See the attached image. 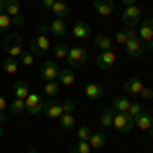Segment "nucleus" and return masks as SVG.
Returning <instances> with one entry per match:
<instances>
[{
	"instance_id": "nucleus-1",
	"label": "nucleus",
	"mask_w": 153,
	"mask_h": 153,
	"mask_svg": "<svg viewBox=\"0 0 153 153\" xmlns=\"http://www.w3.org/2000/svg\"><path fill=\"white\" fill-rule=\"evenodd\" d=\"M49 27L47 25H41L39 27V35L31 41V47H29V51L33 53V55H45L49 51V47H51V43H49Z\"/></svg>"
},
{
	"instance_id": "nucleus-2",
	"label": "nucleus",
	"mask_w": 153,
	"mask_h": 153,
	"mask_svg": "<svg viewBox=\"0 0 153 153\" xmlns=\"http://www.w3.org/2000/svg\"><path fill=\"white\" fill-rule=\"evenodd\" d=\"M4 51H6V55L8 57H21L25 53V49H23V39H21V35H8L6 39H4Z\"/></svg>"
},
{
	"instance_id": "nucleus-3",
	"label": "nucleus",
	"mask_w": 153,
	"mask_h": 153,
	"mask_svg": "<svg viewBox=\"0 0 153 153\" xmlns=\"http://www.w3.org/2000/svg\"><path fill=\"white\" fill-rule=\"evenodd\" d=\"M112 129H117L118 133L127 135L135 129V118L129 117L127 112H114V120H112Z\"/></svg>"
},
{
	"instance_id": "nucleus-4",
	"label": "nucleus",
	"mask_w": 153,
	"mask_h": 153,
	"mask_svg": "<svg viewBox=\"0 0 153 153\" xmlns=\"http://www.w3.org/2000/svg\"><path fill=\"white\" fill-rule=\"evenodd\" d=\"M86 59H88V53H86V49L78 47V45H74V47L68 49V63H70L71 70H78V68H82L84 63H86Z\"/></svg>"
},
{
	"instance_id": "nucleus-5",
	"label": "nucleus",
	"mask_w": 153,
	"mask_h": 153,
	"mask_svg": "<svg viewBox=\"0 0 153 153\" xmlns=\"http://www.w3.org/2000/svg\"><path fill=\"white\" fill-rule=\"evenodd\" d=\"M120 19H123V25H125V27H137V23L141 21V6L129 4V6L123 10Z\"/></svg>"
},
{
	"instance_id": "nucleus-6",
	"label": "nucleus",
	"mask_w": 153,
	"mask_h": 153,
	"mask_svg": "<svg viewBox=\"0 0 153 153\" xmlns=\"http://www.w3.org/2000/svg\"><path fill=\"white\" fill-rule=\"evenodd\" d=\"M114 63H117V53L110 49V51H100L98 55H96V65H98V70L102 71H108L110 68H114Z\"/></svg>"
},
{
	"instance_id": "nucleus-7",
	"label": "nucleus",
	"mask_w": 153,
	"mask_h": 153,
	"mask_svg": "<svg viewBox=\"0 0 153 153\" xmlns=\"http://www.w3.org/2000/svg\"><path fill=\"white\" fill-rule=\"evenodd\" d=\"M39 76H41L45 82H55L57 76H59L57 61H43L41 68H39Z\"/></svg>"
},
{
	"instance_id": "nucleus-8",
	"label": "nucleus",
	"mask_w": 153,
	"mask_h": 153,
	"mask_svg": "<svg viewBox=\"0 0 153 153\" xmlns=\"http://www.w3.org/2000/svg\"><path fill=\"white\" fill-rule=\"evenodd\" d=\"M25 106H27V112L29 114H41L43 112V98L39 94H35V92H31V94L25 98Z\"/></svg>"
},
{
	"instance_id": "nucleus-9",
	"label": "nucleus",
	"mask_w": 153,
	"mask_h": 153,
	"mask_svg": "<svg viewBox=\"0 0 153 153\" xmlns=\"http://www.w3.org/2000/svg\"><path fill=\"white\" fill-rule=\"evenodd\" d=\"M145 49H147V45L143 43L139 37H137V39H129V41L125 43V51H127L129 57H141L143 53H145Z\"/></svg>"
},
{
	"instance_id": "nucleus-10",
	"label": "nucleus",
	"mask_w": 153,
	"mask_h": 153,
	"mask_svg": "<svg viewBox=\"0 0 153 153\" xmlns=\"http://www.w3.org/2000/svg\"><path fill=\"white\" fill-rule=\"evenodd\" d=\"M4 12L12 19L14 25H25V19H23V14H21V6H19V0H8Z\"/></svg>"
},
{
	"instance_id": "nucleus-11",
	"label": "nucleus",
	"mask_w": 153,
	"mask_h": 153,
	"mask_svg": "<svg viewBox=\"0 0 153 153\" xmlns=\"http://www.w3.org/2000/svg\"><path fill=\"white\" fill-rule=\"evenodd\" d=\"M137 35H139V39H141L145 45L151 41L153 39V19H145V21H141L139 29H137Z\"/></svg>"
},
{
	"instance_id": "nucleus-12",
	"label": "nucleus",
	"mask_w": 153,
	"mask_h": 153,
	"mask_svg": "<svg viewBox=\"0 0 153 153\" xmlns=\"http://www.w3.org/2000/svg\"><path fill=\"white\" fill-rule=\"evenodd\" d=\"M43 114L47 118H59L63 114V110H61V102L57 100H47V102H43Z\"/></svg>"
},
{
	"instance_id": "nucleus-13",
	"label": "nucleus",
	"mask_w": 153,
	"mask_h": 153,
	"mask_svg": "<svg viewBox=\"0 0 153 153\" xmlns=\"http://www.w3.org/2000/svg\"><path fill=\"white\" fill-rule=\"evenodd\" d=\"M143 82H141V78H129L127 82H125V92L131 96H141L143 92Z\"/></svg>"
},
{
	"instance_id": "nucleus-14",
	"label": "nucleus",
	"mask_w": 153,
	"mask_h": 153,
	"mask_svg": "<svg viewBox=\"0 0 153 153\" xmlns=\"http://www.w3.org/2000/svg\"><path fill=\"white\" fill-rule=\"evenodd\" d=\"M84 94H86L88 100H98V98H102L104 90H102V86H100V84L88 82V84H86V88H84Z\"/></svg>"
},
{
	"instance_id": "nucleus-15",
	"label": "nucleus",
	"mask_w": 153,
	"mask_h": 153,
	"mask_svg": "<svg viewBox=\"0 0 153 153\" xmlns=\"http://www.w3.org/2000/svg\"><path fill=\"white\" fill-rule=\"evenodd\" d=\"M71 35L76 37V39H88V37L92 35V27L88 23H76L74 27H71Z\"/></svg>"
},
{
	"instance_id": "nucleus-16",
	"label": "nucleus",
	"mask_w": 153,
	"mask_h": 153,
	"mask_svg": "<svg viewBox=\"0 0 153 153\" xmlns=\"http://www.w3.org/2000/svg\"><path fill=\"white\" fill-rule=\"evenodd\" d=\"M94 2V10L102 16H108L114 12V2L112 0H92Z\"/></svg>"
},
{
	"instance_id": "nucleus-17",
	"label": "nucleus",
	"mask_w": 153,
	"mask_h": 153,
	"mask_svg": "<svg viewBox=\"0 0 153 153\" xmlns=\"http://www.w3.org/2000/svg\"><path fill=\"white\" fill-rule=\"evenodd\" d=\"M49 33H51L53 37H65V33H68L65 19H55L53 23L49 25Z\"/></svg>"
},
{
	"instance_id": "nucleus-18",
	"label": "nucleus",
	"mask_w": 153,
	"mask_h": 153,
	"mask_svg": "<svg viewBox=\"0 0 153 153\" xmlns=\"http://www.w3.org/2000/svg\"><path fill=\"white\" fill-rule=\"evenodd\" d=\"M74 82H76V76H74L71 68H68V70H59V76H57V84L59 86L70 88V86H74Z\"/></svg>"
},
{
	"instance_id": "nucleus-19",
	"label": "nucleus",
	"mask_w": 153,
	"mask_h": 153,
	"mask_svg": "<svg viewBox=\"0 0 153 153\" xmlns=\"http://www.w3.org/2000/svg\"><path fill=\"white\" fill-rule=\"evenodd\" d=\"M12 92H14V98H27V96L31 94V90H29V84L25 82V80H16V82L12 84Z\"/></svg>"
},
{
	"instance_id": "nucleus-20",
	"label": "nucleus",
	"mask_w": 153,
	"mask_h": 153,
	"mask_svg": "<svg viewBox=\"0 0 153 153\" xmlns=\"http://www.w3.org/2000/svg\"><path fill=\"white\" fill-rule=\"evenodd\" d=\"M112 120H114V110H112V106H110V108H104L102 114H100V127L104 131L112 129Z\"/></svg>"
},
{
	"instance_id": "nucleus-21",
	"label": "nucleus",
	"mask_w": 153,
	"mask_h": 153,
	"mask_svg": "<svg viewBox=\"0 0 153 153\" xmlns=\"http://www.w3.org/2000/svg\"><path fill=\"white\" fill-rule=\"evenodd\" d=\"M19 68H21V61H19V59L16 57H8V55H6V57L2 59V70L6 71V74H16V71H19Z\"/></svg>"
},
{
	"instance_id": "nucleus-22",
	"label": "nucleus",
	"mask_w": 153,
	"mask_h": 153,
	"mask_svg": "<svg viewBox=\"0 0 153 153\" xmlns=\"http://www.w3.org/2000/svg\"><path fill=\"white\" fill-rule=\"evenodd\" d=\"M135 125H137L141 131H149V129H151V125H153V117L149 114V112H145V110H143L141 114L135 118Z\"/></svg>"
},
{
	"instance_id": "nucleus-23",
	"label": "nucleus",
	"mask_w": 153,
	"mask_h": 153,
	"mask_svg": "<svg viewBox=\"0 0 153 153\" xmlns=\"http://www.w3.org/2000/svg\"><path fill=\"white\" fill-rule=\"evenodd\" d=\"M131 106V100L127 96H117L114 100H112V110L114 112H127Z\"/></svg>"
},
{
	"instance_id": "nucleus-24",
	"label": "nucleus",
	"mask_w": 153,
	"mask_h": 153,
	"mask_svg": "<svg viewBox=\"0 0 153 153\" xmlns=\"http://www.w3.org/2000/svg\"><path fill=\"white\" fill-rule=\"evenodd\" d=\"M88 143H90L92 149H100V147H104V145H106V135H104V133H94V131H92V135H90Z\"/></svg>"
},
{
	"instance_id": "nucleus-25",
	"label": "nucleus",
	"mask_w": 153,
	"mask_h": 153,
	"mask_svg": "<svg viewBox=\"0 0 153 153\" xmlns=\"http://www.w3.org/2000/svg\"><path fill=\"white\" fill-rule=\"evenodd\" d=\"M94 45L100 49V51H110L114 43H112V39H110V37H106V35H96Z\"/></svg>"
},
{
	"instance_id": "nucleus-26",
	"label": "nucleus",
	"mask_w": 153,
	"mask_h": 153,
	"mask_svg": "<svg viewBox=\"0 0 153 153\" xmlns=\"http://www.w3.org/2000/svg\"><path fill=\"white\" fill-rule=\"evenodd\" d=\"M49 12H53L55 19H68V14H70V6H68L65 2H55L53 8H51Z\"/></svg>"
},
{
	"instance_id": "nucleus-27",
	"label": "nucleus",
	"mask_w": 153,
	"mask_h": 153,
	"mask_svg": "<svg viewBox=\"0 0 153 153\" xmlns=\"http://www.w3.org/2000/svg\"><path fill=\"white\" fill-rule=\"evenodd\" d=\"M59 127H61L63 131H71L74 127H76V118H74V114L63 112V114L59 117Z\"/></svg>"
},
{
	"instance_id": "nucleus-28",
	"label": "nucleus",
	"mask_w": 153,
	"mask_h": 153,
	"mask_svg": "<svg viewBox=\"0 0 153 153\" xmlns=\"http://www.w3.org/2000/svg\"><path fill=\"white\" fill-rule=\"evenodd\" d=\"M68 45H65V43H61V41H59V43H55V45H53V55H55V59H59V61H65V59H68Z\"/></svg>"
},
{
	"instance_id": "nucleus-29",
	"label": "nucleus",
	"mask_w": 153,
	"mask_h": 153,
	"mask_svg": "<svg viewBox=\"0 0 153 153\" xmlns=\"http://www.w3.org/2000/svg\"><path fill=\"white\" fill-rule=\"evenodd\" d=\"M92 151V147H90V143L88 141H80V143H74L70 147V153H90Z\"/></svg>"
},
{
	"instance_id": "nucleus-30",
	"label": "nucleus",
	"mask_w": 153,
	"mask_h": 153,
	"mask_svg": "<svg viewBox=\"0 0 153 153\" xmlns=\"http://www.w3.org/2000/svg\"><path fill=\"white\" fill-rule=\"evenodd\" d=\"M10 110H12V114H23V112H27L25 100L23 98H14V100L10 102Z\"/></svg>"
},
{
	"instance_id": "nucleus-31",
	"label": "nucleus",
	"mask_w": 153,
	"mask_h": 153,
	"mask_svg": "<svg viewBox=\"0 0 153 153\" xmlns=\"http://www.w3.org/2000/svg\"><path fill=\"white\" fill-rule=\"evenodd\" d=\"M45 94L49 96V98H55V96L59 94V84H57V80L55 82H45Z\"/></svg>"
},
{
	"instance_id": "nucleus-32",
	"label": "nucleus",
	"mask_w": 153,
	"mask_h": 153,
	"mask_svg": "<svg viewBox=\"0 0 153 153\" xmlns=\"http://www.w3.org/2000/svg\"><path fill=\"white\" fill-rule=\"evenodd\" d=\"M90 135H92V127H88V125H82V127L78 129V139H80V141H88Z\"/></svg>"
},
{
	"instance_id": "nucleus-33",
	"label": "nucleus",
	"mask_w": 153,
	"mask_h": 153,
	"mask_svg": "<svg viewBox=\"0 0 153 153\" xmlns=\"http://www.w3.org/2000/svg\"><path fill=\"white\" fill-rule=\"evenodd\" d=\"M143 112V106L139 104V102H131V106H129V110H127V114L129 117H133V118H137L139 114Z\"/></svg>"
},
{
	"instance_id": "nucleus-34",
	"label": "nucleus",
	"mask_w": 153,
	"mask_h": 153,
	"mask_svg": "<svg viewBox=\"0 0 153 153\" xmlns=\"http://www.w3.org/2000/svg\"><path fill=\"white\" fill-rule=\"evenodd\" d=\"M10 25H12V19L6 14V12H0V31L10 29Z\"/></svg>"
},
{
	"instance_id": "nucleus-35",
	"label": "nucleus",
	"mask_w": 153,
	"mask_h": 153,
	"mask_svg": "<svg viewBox=\"0 0 153 153\" xmlns=\"http://www.w3.org/2000/svg\"><path fill=\"white\" fill-rule=\"evenodd\" d=\"M33 57H35V55H33L31 51H25L23 55L19 57V61H21V65H31V63H33Z\"/></svg>"
},
{
	"instance_id": "nucleus-36",
	"label": "nucleus",
	"mask_w": 153,
	"mask_h": 153,
	"mask_svg": "<svg viewBox=\"0 0 153 153\" xmlns=\"http://www.w3.org/2000/svg\"><path fill=\"white\" fill-rule=\"evenodd\" d=\"M4 108H6V100H4V96L0 94V125L6 123V112H4Z\"/></svg>"
},
{
	"instance_id": "nucleus-37",
	"label": "nucleus",
	"mask_w": 153,
	"mask_h": 153,
	"mask_svg": "<svg viewBox=\"0 0 153 153\" xmlns=\"http://www.w3.org/2000/svg\"><path fill=\"white\" fill-rule=\"evenodd\" d=\"M114 39H117V45H125L129 41V35H127V31H118Z\"/></svg>"
},
{
	"instance_id": "nucleus-38",
	"label": "nucleus",
	"mask_w": 153,
	"mask_h": 153,
	"mask_svg": "<svg viewBox=\"0 0 153 153\" xmlns=\"http://www.w3.org/2000/svg\"><path fill=\"white\" fill-rule=\"evenodd\" d=\"M74 108H76L74 100H65V102H61V110H63V112H68V114L74 112Z\"/></svg>"
},
{
	"instance_id": "nucleus-39",
	"label": "nucleus",
	"mask_w": 153,
	"mask_h": 153,
	"mask_svg": "<svg viewBox=\"0 0 153 153\" xmlns=\"http://www.w3.org/2000/svg\"><path fill=\"white\" fill-rule=\"evenodd\" d=\"M141 98H143V100H151V98H153V90H151V88H143Z\"/></svg>"
},
{
	"instance_id": "nucleus-40",
	"label": "nucleus",
	"mask_w": 153,
	"mask_h": 153,
	"mask_svg": "<svg viewBox=\"0 0 153 153\" xmlns=\"http://www.w3.org/2000/svg\"><path fill=\"white\" fill-rule=\"evenodd\" d=\"M55 2H57V0H41V4H43L47 10H51V8H53V4H55Z\"/></svg>"
},
{
	"instance_id": "nucleus-41",
	"label": "nucleus",
	"mask_w": 153,
	"mask_h": 153,
	"mask_svg": "<svg viewBox=\"0 0 153 153\" xmlns=\"http://www.w3.org/2000/svg\"><path fill=\"white\" fill-rule=\"evenodd\" d=\"M125 6H129V4H137V0H120Z\"/></svg>"
},
{
	"instance_id": "nucleus-42",
	"label": "nucleus",
	"mask_w": 153,
	"mask_h": 153,
	"mask_svg": "<svg viewBox=\"0 0 153 153\" xmlns=\"http://www.w3.org/2000/svg\"><path fill=\"white\" fill-rule=\"evenodd\" d=\"M6 2H8V0H0V12H4V8H6Z\"/></svg>"
},
{
	"instance_id": "nucleus-43",
	"label": "nucleus",
	"mask_w": 153,
	"mask_h": 153,
	"mask_svg": "<svg viewBox=\"0 0 153 153\" xmlns=\"http://www.w3.org/2000/svg\"><path fill=\"white\" fill-rule=\"evenodd\" d=\"M147 49H149V51H153V39L149 41V43H147Z\"/></svg>"
},
{
	"instance_id": "nucleus-44",
	"label": "nucleus",
	"mask_w": 153,
	"mask_h": 153,
	"mask_svg": "<svg viewBox=\"0 0 153 153\" xmlns=\"http://www.w3.org/2000/svg\"><path fill=\"white\" fill-rule=\"evenodd\" d=\"M27 153H39V151H35V149H29V151H27Z\"/></svg>"
},
{
	"instance_id": "nucleus-45",
	"label": "nucleus",
	"mask_w": 153,
	"mask_h": 153,
	"mask_svg": "<svg viewBox=\"0 0 153 153\" xmlns=\"http://www.w3.org/2000/svg\"><path fill=\"white\" fill-rule=\"evenodd\" d=\"M2 133H4V131H2V127H0V139H2Z\"/></svg>"
},
{
	"instance_id": "nucleus-46",
	"label": "nucleus",
	"mask_w": 153,
	"mask_h": 153,
	"mask_svg": "<svg viewBox=\"0 0 153 153\" xmlns=\"http://www.w3.org/2000/svg\"><path fill=\"white\" fill-rule=\"evenodd\" d=\"M149 133H151V135H153V125H151V129H149Z\"/></svg>"
},
{
	"instance_id": "nucleus-47",
	"label": "nucleus",
	"mask_w": 153,
	"mask_h": 153,
	"mask_svg": "<svg viewBox=\"0 0 153 153\" xmlns=\"http://www.w3.org/2000/svg\"><path fill=\"white\" fill-rule=\"evenodd\" d=\"M57 2H65V0H57Z\"/></svg>"
},
{
	"instance_id": "nucleus-48",
	"label": "nucleus",
	"mask_w": 153,
	"mask_h": 153,
	"mask_svg": "<svg viewBox=\"0 0 153 153\" xmlns=\"http://www.w3.org/2000/svg\"><path fill=\"white\" fill-rule=\"evenodd\" d=\"M151 117H153V112H151Z\"/></svg>"
}]
</instances>
